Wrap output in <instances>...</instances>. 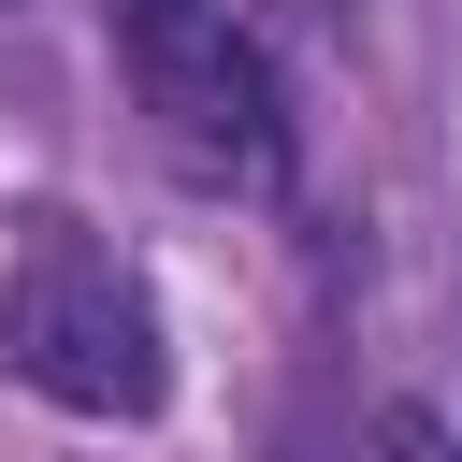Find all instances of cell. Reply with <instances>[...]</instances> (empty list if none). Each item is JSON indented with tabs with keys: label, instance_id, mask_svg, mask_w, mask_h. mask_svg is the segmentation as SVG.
Segmentation results:
<instances>
[{
	"label": "cell",
	"instance_id": "6da1fadb",
	"mask_svg": "<svg viewBox=\"0 0 462 462\" xmlns=\"http://www.w3.org/2000/svg\"><path fill=\"white\" fill-rule=\"evenodd\" d=\"M0 375L43 390L58 419H159L173 404L159 289L87 217H14V260H0Z\"/></svg>",
	"mask_w": 462,
	"mask_h": 462
},
{
	"label": "cell",
	"instance_id": "7a4b0ae2",
	"mask_svg": "<svg viewBox=\"0 0 462 462\" xmlns=\"http://www.w3.org/2000/svg\"><path fill=\"white\" fill-rule=\"evenodd\" d=\"M116 58H130V101L159 116L188 188H231V202L289 188V101H274V58L245 43L231 0H116Z\"/></svg>",
	"mask_w": 462,
	"mask_h": 462
},
{
	"label": "cell",
	"instance_id": "3957f363",
	"mask_svg": "<svg viewBox=\"0 0 462 462\" xmlns=\"http://www.w3.org/2000/svg\"><path fill=\"white\" fill-rule=\"evenodd\" d=\"M361 462H462V433H448L433 404H375V433H361Z\"/></svg>",
	"mask_w": 462,
	"mask_h": 462
},
{
	"label": "cell",
	"instance_id": "277c9868",
	"mask_svg": "<svg viewBox=\"0 0 462 462\" xmlns=\"http://www.w3.org/2000/svg\"><path fill=\"white\" fill-rule=\"evenodd\" d=\"M274 462H346V448L332 433H274Z\"/></svg>",
	"mask_w": 462,
	"mask_h": 462
}]
</instances>
